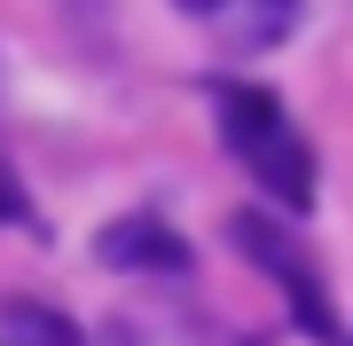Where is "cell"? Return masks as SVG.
I'll return each mask as SVG.
<instances>
[{
	"instance_id": "cell-1",
	"label": "cell",
	"mask_w": 353,
	"mask_h": 346,
	"mask_svg": "<svg viewBox=\"0 0 353 346\" xmlns=\"http://www.w3.org/2000/svg\"><path fill=\"white\" fill-rule=\"evenodd\" d=\"M220 134H228V150L259 173L267 197H283L290 213L314 205V150L290 134V118L267 103L259 87H220Z\"/></svg>"
},
{
	"instance_id": "cell-2",
	"label": "cell",
	"mask_w": 353,
	"mask_h": 346,
	"mask_svg": "<svg viewBox=\"0 0 353 346\" xmlns=\"http://www.w3.org/2000/svg\"><path fill=\"white\" fill-rule=\"evenodd\" d=\"M236 244H243L252 260H267V268H275L283 299L299 307V323H306L314 338H330V331H338V323H330V299H322V283H314V268H306V260H290L283 244H275V229H259V220H243V229H236Z\"/></svg>"
},
{
	"instance_id": "cell-3",
	"label": "cell",
	"mask_w": 353,
	"mask_h": 346,
	"mask_svg": "<svg viewBox=\"0 0 353 346\" xmlns=\"http://www.w3.org/2000/svg\"><path fill=\"white\" fill-rule=\"evenodd\" d=\"M94 252L110 260V268H189V244H181L173 229H157L150 213H134L126 229H110Z\"/></svg>"
},
{
	"instance_id": "cell-4",
	"label": "cell",
	"mask_w": 353,
	"mask_h": 346,
	"mask_svg": "<svg viewBox=\"0 0 353 346\" xmlns=\"http://www.w3.org/2000/svg\"><path fill=\"white\" fill-rule=\"evenodd\" d=\"M16 213V189H8V173H0V220H8Z\"/></svg>"
},
{
	"instance_id": "cell-5",
	"label": "cell",
	"mask_w": 353,
	"mask_h": 346,
	"mask_svg": "<svg viewBox=\"0 0 353 346\" xmlns=\"http://www.w3.org/2000/svg\"><path fill=\"white\" fill-rule=\"evenodd\" d=\"M189 8H220V0H189Z\"/></svg>"
}]
</instances>
